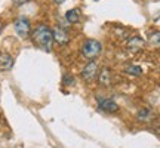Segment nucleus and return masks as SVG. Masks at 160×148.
<instances>
[{"mask_svg": "<svg viewBox=\"0 0 160 148\" xmlns=\"http://www.w3.org/2000/svg\"><path fill=\"white\" fill-rule=\"evenodd\" d=\"M31 40L37 47H40L42 51L51 52L52 45H53V34L52 30L46 25V24H39L33 33H31Z\"/></svg>", "mask_w": 160, "mask_h": 148, "instance_id": "nucleus-1", "label": "nucleus"}, {"mask_svg": "<svg viewBox=\"0 0 160 148\" xmlns=\"http://www.w3.org/2000/svg\"><path fill=\"white\" fill-rule=\"evenodd\" d=\"M101 51H102V45L95 39H88L82 46V55L89 61H93L97 57H99Z\"/></svg>", "mask_w": 160, "mask_h": 148, "instance_id": "nucleus-2", "label": "nucleus"}, {"mask_svg": "<svg viewBox=\"0 0 160 148\" xmlns=\"http://www.w3.org/2000/svg\"><path fill=\"white\" fill-rule=\"evenodd\" d=\"M97 76H98V65L95 61H89V62L83 67L82 73H80V77H82L83 81H86V83H92L93 80L97 79Z\"/></svg>", "mask_w": 160, "mask_h": 148, "instance_id": "nucleus-3", "label": "nucleus"}, {"mask_svg": "<svg viewBox=\"0 0 160 148\" xmlns=\"http://www.w3.org/2000/svg\"><path fill=\"white\" fill-rule=\"evenodd\" d=\"M13 28H15V33H17L19 37L25 39V37L31 33V24H30V21L25 17H19L17 21L13 22Z\"/></svg>", "mask_w": 160, "mask_h": 148, "instance_id": "nucleus-4", "label": "nucleus"}, {"mask_svg": "<svg viewBox=\"0 0 160 148\" xmlns=\"http://www.w3.org/2000/svg\"><path fill=\"white\" fill-rule=\"evenodd\" d=\"M98 83L101 87H110L111 83H113V74H111V70L108 67H102V68L98 71Z\"/></svg>", "mask_w": 160, "mask_h": 148, "instance_id": "nucleus-5", "label": "nucleus"}, {"mask_svg": "<svg viewBox=\"0 0 160 148\" xmlns=\"http://www.w3.org/2000/svg\"><path fill=\"white\" fill-rule=\"evenodd\" d=\"M98 110L104 113H117L119 105L110 98H98Z\"/></svg>", "mask_w": 160, "mask_h": 148, "instance_id": "nucleus-6", "label": "nucleus"}, {"mask_svg": "<svg viewBox=\"0 0 160 148\" xmlns=\"http://www.w3.org/2000/svg\"><path fill=\"white\" fill-rule=\"evenodd\" d=\"M144 46H145V40L141 36H133V37H131V39L126 42V47H128V51H131V52L141 51Z\"/></svg>", "mask_w": 160, "mask_h": 148, "instance_id": "nucleus-7", "label": "nucleus"}, {"mask_svg": "<svg viewBox=\"0 0 160 148\" xmlns=\"http://www.w3.org/2000/svg\"><path fill=\"white\" fill-rule=\"evenodd\" d=\"M52 34H53V42H57L58 45H67L70 42V36L67 34V31L61 27H55V28L52 30Z\"/></svg>", "mask_w": 160, "mask_h": 148, "instance_id": "nucleus-8", "label": "nucleus"}, {"mask_svg": "<svg viewBox=\"0 0 160 148\" xmlns=\"http://www.w3.org/2000/svg\"><path fill=\"white\" fill-rule=\"evenodd\" d=\"M13 67V58L9 53H0V70L8 71Z\"/></svg>", "mask_w": 160, "mask_h": 148, "instance_id": "nucleus-9", "label": "nucleus"}, {"mask_svg": "<svg viewBox=\"0 0 160 148\" xmlns=\"http://www.w3.org/2000/svg\"><path fill=\"white\" fill-rule=\"evenodd\" d=\"M80 17H82V12H80L79 9H70V11L65 12V19H67L70 24L79 22Z\"/></svg>", "mask_w": 160, "mask_h": 148, "instance_id": "nucleus-10", "label": "nucleus"}, {"mask_svg": "<svg viewBox=\"0 0 160 148\" xmlns=\"http://www.w3.org/2000/svg\"><path fill=\"white\" fill-rule=\"evenodd\" d=\"M151 110L148 108H142L139 110V113L137 114V119L139 120V121H150V119H151Z\"/></svg>", "mask_w": 160, "mask_h": 148, "instance_id": "nucleus-11", "label": "nucleus"}, {"mask_svg": "<svg viewBox=\"0 0 160 148\" xmlns=\"http://www.w3.org/2000/svg\"><path fill=\"white\" fill-rule=\"evenodd\" d=\"M125 73L131 74V76H135V77H139V76L142 74V68L138 67V65H128L125 68Z\"/></svg>", "mask_w": 160, "mask_h": 148, "instance_id": "nucleus-12", "label": "nucleus"}, {"mask_svg": "<svg viewBox=\"0 0 160 148\" xmlns=\"http://www.w3.org/2000/svg\"><path fill=\"white\" fill-rule=\"evenodd\" d=\"M150 43L154 46H160V31H153L151 34H150Z\"/></svg>", "mask_w": 160, "mask_h": 148, "instance_id": "nucleus-13", "label": "nucleus"}, {"mask_svg": "<svg viewBox=\"0 0 160 148\" xmlns=\"http://www.w3.org/2000/svg\"><path fill=\"white\" fill-rule=\"evenodd\" d=\"M62 85H64V86H73V85H74V77H73V76H71L70 73L64 74V77H62Z\"/></svg>", "mask_w": 160, "mask_h": 148, "instance_id": "nucleus-14", "label": "nucleus"}, {"mask_svg": "<svg viewBox=\"0 0 160 148\" xmlns=\"http://www.w3.org/2000/svg\"><path fill=\"white\" fill-rule=\"evenodd\" d=\"M28 0H13V3L17 6H21V5H24V3H27Z\"/></svg>", "mask_w": 160, "mask_h": 148, "instance_id": "nucleus-15", "label": "nucleus"}, {"mask_svg": "<svg viewBox=\"0 0 160 148\" xmlns=\"http://www.w3.org/2000/svg\"><path fill=\"white\" fill-rule=\"evenodd\" d=\"M52 2H53L55 5H62V3L65 2V0H52Z\"/></svg>", "mask_w": 160, "mask_h": 148, "instance_id": "nucleus-16", "label": "nucleus"}, {"mask_svg": "<svg viewBox=\"0 0 160 148\" xmlns=\"http://www.w3.org/2000/svg\"><path fill=\"white\" fill-rule=\"evenodd\" d=\"M2 28H3V24H2V19H0V33H2Z\"/></svg>", "mask_w": 160, "mask_h": 148, "instance_id": "nucleus-17", "label": "nucleus"}]
</instances>
